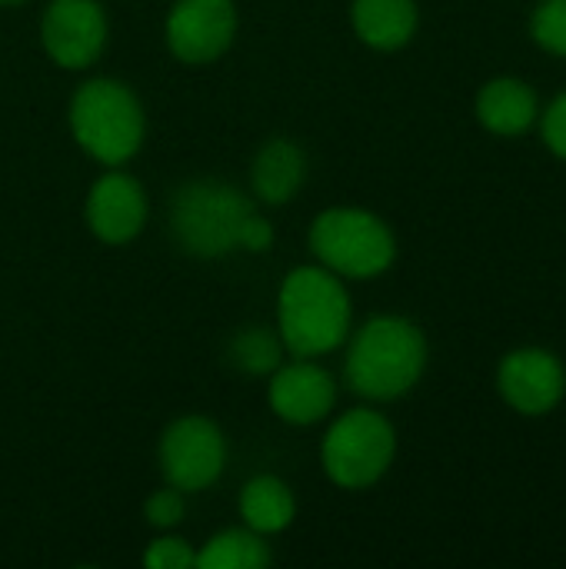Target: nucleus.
<instances>
[{"mask_svg": "<svg viewBox=\"0 0 566 569\" xmlns=\"http://www.w3.org/2000/svg\"><path fill=\"white\" fill-rule=\"evenodd\" d=\"M427 367V340L404 317H374L350 343L347 383L367 400L404 397Z\"/></svg>", "mask_w": 566, "mask_h": 569, "instance_id": "f03ea898", "label": "nucleus"}, {"mask_svg": "<svg viewBox=\"0 0 566 569\" xmlns=\"http://www.w3.org/2000/svg\"><path fill=\"white\" fill-rule=\"evenodd\" d=\"M497 383L514 410L540 417L564 400L566 373L560 360L547 350H514L500 363Z\"/></svg>", "mask_w": 566, "mask_h": 569, "instance_id": "9d476101", "label": "nucleus"}, {"mask_svg": "<svg viewBox=\"0 0 566 569\" xmlns=\"http://www.w3.org/2000/svg\"><path fill=\"white\" fill-rule=\"evenodd\" d=\"M397 437L387 417L377 410L344 413L324 437L320 457L327 477L344 490L374 487L394 463Z\"/></svg>", "mask_w": 566, "mask_h": 569, "instance_id": "423d86ee", "label": "nucleus"}, {"mask_svg": "<svg viewBox=\"0 0 566 569\" xmlns=\"http://www.w3.org/2000/svg\"><path fill=\"white\" fill-rule=\"evenodd\" d=\"M143 517L153 530H173L180 520H183V493L177 487L170 490H157L147 507H143Z\"/></svg>", "mask_w": 566, "mask_h": 569, "instance_id": "412c9836", "label": "nucleus"}, {"mask_svg": "<svg viewBox=\"0 0 566 569\" xmlns=\"http://www.w3.org/2000/svg\"><path fill=\"white\" fill-rule=\"evenodd\" d=\"M227 467V440L207 417H180L160 440V470L180 493H200Z\"/></svg>", "mask_w": 566, "mask_h": 569, "instance_id": "0eeeda50", "label": "nucleus"}, {"mask_svg": "<svg viewBox=\"0 0 566 569\" xmlns=\"http://www.w3.org/2000/svg\"><path fill=\"white\" fill-rule=\"evenodd\" d=\"M70 130L93 160L120 167L143 143V107L120 80H87L70 100Z\"/></svg>", "mask_w": 566, "mask_h": 569, "instance_id": "7ed1b4c3", "label": "nucleus"}, {"mask_svg": "<svg viewBox=\"0 0 566 569\" xmlns=\"http://www.w3.org/2000/svg\"><path fill=\"white\" fill-rule=\"evenodd\" d=\"M143 567L147 569H190L197 567V553L190 550L187 540L180 537H160L147 547L143 553Z\"/></svg>", "mask_w": 566, "mask_h": 569, "instance_id": "aec40b11", "label": "nucleus"}, {"mask_svg": "<svg viewBox=\"0 0 566 569\" xmlns=\"http://www.w3.org/2000/svg\"><path fill=\"white\" fill-rule=\"evenodd\" d=\"M310 250L330 273L370 280L394 263L397 243L380 217L357 207H334L314 220Z\"/></svg>", "mask_w": 566, "mask_h": 569, "instance_id": "39448f33", "label": "nucleus"}, {"mask_svg": "<svg viewBox=\"0 0 566 569\" xmlns=\"http://www.w3.org/2000/svg\"><path fill=\"white\" fill-rule=\"evenodd\" d=\"M250 180H254V193L270 203V207H280L287 203L307 180V157L304 150L294 143V140H267L254 160V170H250Z\"/></svg>", "mask_w": 566, "mask_h": 569, "instance_id": "ddd939ff", "label": "nucleus"}, {"mask_svg": "<svg viewBox=\"0 0 566 569\" xmlns=\"http://www.w3.org/2000/svg\"><path fill=\"white\" fill-rule=\"evenodd\" d=\"M274 560L270 547L260 533L247 530H224L203 543L197 553V569H260Z\"/></svg>", "mask_w": 566, "mask_h": 569, "instance_id": "f3484780", "label": "nucleus"}, {"mask_svg": "<svg viewBox=\"0 0 566 569\" xmlns=\"http://www.w3.org/2000/svg\"><path fill=\"white\" fill-rule=\"evenodd\" d=\"M240 517L254 533L274 537V533H284L294 523L297 500H294V493H290V487L284 480L254 477L240 493Z\"/></svg>", "mask_w": 566, "mask_h": 569, "instance_id": "dca6fc26", "label": "nucleus"}, {"mask_svg": "<svg viewBox=\"0 0 566 569\" xmlns=\"http://www.w3.org/2000/svg\"><path fill=\"white\" fill-rule=\"evenodd\" d=\"M544 140L550 143V150L557 157L566 160V93H560L550 103V110L544 113Z\"/></svg>", "mask_w": 566, "mask_h": 569, "instance_id": "4be33fe9", "label": "nucleus"}, {"mask_svg": "<svg viewBox=\"0 0 566 569\" xmlns=\"http://www.w3.org/2000/svg\"><path fill=\"white\" fill-rule=\"evenodd\" d=\"M254 213V203L237 187L220 180H193L177 190L170 227L187 253L214 260L244 247V230Z\"/></svg>", "mask_w": 566, "mask_h": 569, "instance_id": "20e7f679", "label": "nucleus"}, {"mask_svg": "<svg viewBox=\"0 0 566 569\" xmlns=\"http://www.w3.org/2000/svg\"><path fill=\"white\" fill-rule=\"evenodd\" d=\"M237 33L234 0H177L167 17V43L183 63H210L227 53Z\"/></svg>", "mask_w": 566, "mask_h": 569, "instance_id": "1a4fd4ad", "label": "nucleus"}, {"mask_svg": "<svg viewBox=\"0 0 566 569\" xmlns=\"http://www.w3.org/2000/svg\"><path fill=\"white\" fill-rule=\"evenodd\" d=\"M534 37L544 50L566 57V0H544L537 7Z\"/></svg>", "mask_w": 566, "mask_h": 569, "instance_id": "6ab92c4d", "label": "nucleus"}, {"mask_svg": "<svg viewBox=\"0 0 566 569\" xmlns=\"http://www.w3.org/2000/svg\"><path fill=\"white\" fill-rule=\"evenodd\" d=\"M87 223L103 243H130L147 223L143 187L127 173H103L87 193Z\"/></svg>", "mask_w": 566, "mask_h": 569, "instance_id": "f8f14e48", "label": "nucleus"}, {"mask_svg": "<svg viewBox=\"0 0 566 569\" xmlns=\"http://www.w3.org/2000/svg\"><path fill=\"white\" fill-rule=\"evenodd\" d=\"M13 3H23V0H0V7H13Z\"/></svg>", "mask_w": 566, "mask_h": 569, "instance_id": "5701e85b", "label": "nucleus"}, {"mask_svg": "<svg viewBox=\"0 0 566 569\" xmlns=\"http://www.w3.org/2000/svg\"><path fill=\"white\" fill-rule=\"evenodd\" d=\"M267 397H270V410L280 420L294 427H310L334 410L337 383L324 367H317L307 357H297V363L277 367Z\"/></svg>", "mask_w": 566, "mask_h": 569, "instance_id": "9b49d317", "label": "nucleus"}, {"mask_svg": "<svg viewBox=\"0 0 566 569\" xmlns=\"http://www.w3.org/2000/svg\"><path fill=\"white\" fill-rule=\"evenodd\" d=\"M43 47L67 70L90 67L107 43V13L97 0H53L40 23Z\"/></svg>", "mask_w": 566, "mask_h": 569, "instance_id": "6e6552de", "label": "nucleus"}, {"mask_svg": "<svg viewBox=\"0 0 566 569\" xmlns=\"http://www.w3.org/2000/svg\"><path fill=\"white\" fill-rule=\"evenodd\" d=\"M354 30L374 50H397L417 30L414 0H354Z\"/></svg>", "mask_w": 566, "mask_h": 569, "instance_id": "4468645a", "label": "nucleus"}, {"mask_svg": "<svg viewBox=\"0 0 566 569\" xmlns=\"http://www.w3.org/2000/svg\"><path fill=\"white\" fill-rule=\"evenodd\" d=\"M350 297L337 273L327 267H297L280 283L277 330L284 350L294 357H324L350 333Z\"/></svg>", "mask_w": 566, "mask_h": 569, "instance_id": "f257e3e1", "label": "nucleus"}, {"mask_svg": "<svg viewBox=\"0 0 566 569\" xmlns=\"http://www.w3.org/2000/svg\"><path fill=\"white\" fill-rule=\"evenodd\" d=\"M227 357L244 373H270L284 360V340L274 337L267 327H247L230 340Z\"/></svg>", "mask_w": 566, "mask_h": 569, "instance_id": "a211bd4d", "label": "nucleus"}, {"mask_svg": "<svg viewBox=\"0 0 566 569\" xmlns=\"http://www.w3.org/2000/svg\"><path fill=\"white\" fill-rule=\"evenodd\" d=\"M477 117L487 130L500 133V137H514L524 133L534 117H537V97L527 83L520 80H490L480 97H477Z\"/></svg>", "mask_w": 566, "mask_h": 569, "instance_id": "2eb2a0df", "label": "nucleus"}]
</instances>
